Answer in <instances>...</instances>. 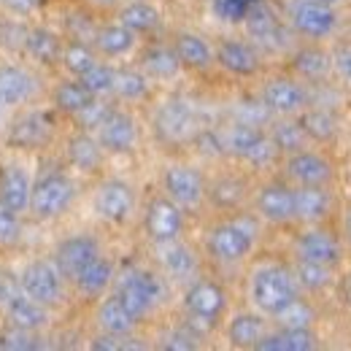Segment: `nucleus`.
<instances>
[{"label": "nucleus", "instance_id": "29", "mask_svg": "<svg viewBox=\"0 0 351 351\" xmlns=\"http://www.w3.org/2000/svg\"><path fill=\"white\" fill-rule=\"evenodd\" d=\"M254 349L260 351H311L316 349V335L308 327H281L276 332H265L263 338L257 341Z\"/></svg>", "mask_w": 351, "mask_h": 351}, {"label": "nucleus", "instance_id": "24", "mask_svg": "<svg viewBox=\"0 0 351 351\" xmlns=\"http://www.w3.org/2000/svg\"><path fill=\"white\" fill-rule=\"evenodd\" d=\"M36 95V79L30 71L19 65H3L0 68V106L11 108Z\"/></svg>", "mask_w": 351, "mask_h": 351}, {"label": "nucleus", "instance_id": "34", "mask_svg": "<svg viewBox=\"0 0 351 351\" xmlns=\"http://www.w3.org/2000/svg\"><path fill=\"white\" fill-rule=\"evenodd\" d=\"M173 49H176V54H178V60H181V65H186V68L206 71V68L214 62L211 46L206 44L200 36H195V33H178Z\"/></svg>", "mask_w": 351, "mask_h": 351}, {"label": "nucleus", "instance_id": "59", "mask_svg": "<svg viewBox=\"0 0 351 351\" xmlns=\"http://www.w3.org/2000/svg\"><path fill=\"white\" fill-rule=\"evenodd\" d=\"M316 3H327V5H335V3H341V0H316Z\"/></svg>", "mask_w": 351, "mask_h": 351}, {"label": "nucleus", "instance_id": "52", "mask_svg": "<svg viewBox=\"0 0 351 351\" xmlns=\"http://www.w3.org/2000/svg\"><path fill=\"white\" fill-rule=\"evenodd\" d=\"M19 235H22L19 214L0 203V246H14L19 241Z\"/></svg>", "mask_w": 351, "mask_h": 351}, {"label": "nucleus", "instance_id": "56", "mask_svg": "<svg viewBox=\"0 0 351 351\" xmlns=\"http://www.w3.org/2000/svg\"><path fill=\"white\" fill-rule=\"evenodd\" d=\"M341 241L351 252V203L343 206V214H341Z\"/></svg>", "mask_w": 351, "mask_h": 351}, {"label": "nucleus", "instance_id": "35", "mask_svg": "<svg viewBox=\"0 0 351 351\" xmlns=\"http://www.w3.org/2000/svg\"><path fill=\"white\" fill-rule=\"evenodd\" d=\"M265 332H267V327H265V319L260 313H238L227 330L230 343L235 349H254Z\"/></svg>", "mask_w": 351, "mask_h": 351}, {"label": "nucleus", "instance_id": "43", "mask_svg": "<svg viewBox=\"0 0 351 351\" xmlns=\"http://www.w3.org/2000/svg\"><path fill=\"white\" fill-rule=\"evenodd\" d=\"M92 97H95V95H92L82 82H65V84H60L57 92H54L57 108H60V111H68V114H79Z\"/></svg>", "mask_w": 351, "mask_h": 351}, {"label": "nucleus", "instance_id": "38", "mask_svg": "<svg viewBox=\"0 0 351 351\" xmlns=\"http://www.w3.org/2000/svg\"><path fill=\"white\" fill-rule=\"evenodd\" d=\"M95 46H97L106 57H122V54H128L132 46H135V33L128 30L122 22H119V25H106V27L97 30Z\"/></svg>", "mask_w": 351, "mask_h": 351}, {"label": "nucleus", "instance_id": "27", "mask_svg": "<svg viewBox=\"0 0 351 351\" xmlns=\"http://www.w3.org/2000/svg\"><path fill=\"white\" fill-rule=\"evenodd\" d=\"M30 178L19 165H3L0 168V203L11 211H25L30 206Z\"/></svg>", "mask_w": 351, "mask_h": 351}, {"label": "nucleus", "instance_id": "61", "mask_svg": "<svg viewBox=\"0 0 351 351\" xmlns=\"http://www.w3.org/2000/svg\"><path fill=\"white\" fill-rule=\"evenodd\" d=\"M97 3H114V0H97Z\"/></svg>", "mask_w": 351, "mask_h": 351}, {"label": "nucleus", "instance_id": "8", "mask_svg": "<svg viewBox=\"0 0 351 351\" xmlns=\"http://www.w3.org/2000/svg\"><path fill=\"white\" fill-rule=\"evenodd\" d=\"M287 16H289V25L295 27V33L306 36L311 41L330 38L338 27L335 8L327 3H316V0H292Z\"/></svg>", "mask_w": 351, "mask_h": 351}, {"label": "nucleus", "instance_id": "42", "mask_svg": "<svg viewBox=\"0 0 351 351\" xmlns=\"http://www.w3.org/2000/svg\"><path fill=\"white\" fill-rule=\"evenodd\" d=\"M273 319L278 322V327H303V330H308L316 322V311H313V306L308 300H303L298 295L292 303H287V306L281 308Z\"/></svg>", "mask_w": 351, "mask_h": 351}, {"label": "nucleus", "instance_id": "48", "mask_svg": "<svg viewBox=\"0 0 351 351\" xmlns=\"http://www.w3.org/2000/svg\"><path fill=\"white\" fill-rule=\"evenodd\" d=\"M114 108L106 103V100H100V97H92L87 106L79 111V114H73L76 117V122H79V128L84 132H89V130H97L103 122H106V117L111 114Z\"/></svg>", "mask_w": 351, "mask_h": 351}, {"label": "nucleus", "instance_id": "22", "mask_svg": "<svg viewBox=\"0 0 351 351\" xmlns=\"http://www.w3.org/2000/svg\"><path fill=\"white\" fill-rule=\"evenodd\" d=\"M214 60L235 76H254L260 73V65H263L257 46L246 44V41H221Z\"/></svg>", "mask_w": 351, "mask_h": 351}, {"label": "nucleus", "instance_id": "17", "mask_svg": "<svg viewBox=\"0 0 351 351\" xmlns=\"http://www.w3.org/2000/svg\"><path fill=\"white\" fill-rule=\"evenodd\" d=\"M97 257H100V243H97L92 235H73V238H65V241L57 246L54 265H57V270H60L62 278L76 281V276H79L92 260H97Z\"/></svg>", "mask_w": 351, "mask_h": 351}, {"label": "nucleus", "instance_id": "51", "mask_svg": "<svg viewBox=\"0 0 351 351\" xmlns=\"http://www.w3.org/2000/svg\"><path fill=\"white\" fill-rule=\"evenodd\" d=\"M27 30H30V27H25L22 22H14V19L0 22V46L8 49V51H19V49H25Z\"/></svg>", "mask_w": 351, "mask_h": 351}, {"label": "nucleus", "instance_id": "28", "mask_svg": "<svg viewBox=\"0 0 351 351\" xmlns=\"http://www.w3.org/2000/svg\"><path fill=\"white\" fill-rule=\"evenodd\" d=\"M298 122L303 125L311 143H332L338 138V117L332 108H322V106H306L298 114Z\"/></svg>", "mask_w": 351, "mask_h": 351}, {"label": "nucleus", "instance_id": "44", "mask_svg": "<svg viewBox=\"0 0 351 351\" xmlns=\"http://www.w3.org/2000/svg\"><path fill=\"white\" fill-rule=\"evenodd\" d=\"M281 157V152H278V146L273 143V138L267 135V130H263V135L249 146V152L241 157L243 162H249L252 168H257V171H263V168H270L276 160Z\"/></svg>", "mask_w": 351, "mask_h": 351}, {"label": "nucleus", "instance_id": "60", "mask_svg": "<svg viewBox=\"0 0 351 351\" xmlns=\"http://www.w3.org/2000/svg\"><path fill=\"white\" fill-rule=\"evenodd\" d=\"M3 114H5V106H0V119H3Z\"/></svg>", "mask_w": 351, "mask_h": 351}, {"label": "nucleus", "instance_id": "30", "mask_svg": "<svg viewBox=\"0 0 351 351\" xmlns=\"http://www.w3.org/2000/svg\"><path fill=\"white\" fill-rule=\"evenodd\" d=\"M97 324H100L103 332H108V335L128 338L132 330H135L138 319L125 308V303H122L117 295H111V298H106V300L100 303V308H97Z\"/></svg>", "mask_w": 351, "mask_h": 351}, {"label": "nucleus", "instance_id": "14", "mask_svg": "<svg viewBox=\"0 0 351 351\" xmlns=\"http://www.w3.org/2000/svg\"><path fill=\"white\" fill-rule=\"evenodd\" d=\"M135 211V192L128 181L122 178H108L100 184L97 195H95V214L100 219L111 221V224H122L128 221Z\"/></svg>", "mask_w": 351, "mask_h": 351}, {"label": "nucleus", "instance_id": "3", "mask_svg": "<svg viewBox=\"0 0 351 351\" xmlns=\"http://www.w3.org/2000/svg\"><path fill=\"white\" fill-rule=\"evenodd\" d=\"M114 295L125 303V308L141 322L146 313H152L154 306L162 300V281L152 273V270H141L130 267L119 276Z\"/></svg>", "mask_w": 351, "mask_h": 351}, {"label": "nucleus", "instance_id": "16", "mask_svg": "<svg viewBox=\"0 0 351 351\" xmlns=\"http://www.w3.org/2000/svg\"><path fill=\"white\" fill-rule=\"evenodd\" d=\"M335 214L332 186H295V221L327 224Z\"/></svg>", "mask_w": 351, "mask_h": 351}, {"label": "nucleus", "instance_id": "49", "mask_svg": "<svg viewBox=\"0 0 351 351\" xmlns=\"http://www.w3.org/2000/svg\"><path fill=\"white\" fill-rule=\"evenodd\" d=\"M235 122H246V125H254V128H267L273 122V114H270V108L265 106L263 100H243L235 108Z\"/></svg>", "mask_w": 351, "mask_h": 351}, {"label": "nucleus", "instance_id": "26", "mask_svg": "<svg viewBox=\"0 0 351 351\" xmlns=\"http://www.w3.org/2000/svg\"><path fill=\"white\" fill-rule=\"evenodd\" d=\"M5 313H8V322L19 330H41L46 324V306L36 303L33 298H27L22 289L19 292H8V298L3 300Z\"/></svg>", "mask_w": 351, "mask_h": 351}, {"label": "nucleus", "instance_id": "39", "mask_svg": "<svg viewBox=\"0 0 351 351\" xmlns=\"http://www.w3.org/2000/svg\"><path fill=\"white\" fill-rule=\"evenodd\" d=\"M25 51H27V54H33V57H36L38 62H44V65H51L54 60H60V57H62L60 38H57L51 30H46V27H33V30H27Z\"/></svg>", "mask_w": 351, "mask_h": 351}, {"label": "nucleus", "instance_id": "31", "mask_svg": "<svg viewBox=\"0 0 351 351\" xmlns=\"http://www.w3.org/2000/svg\"><path fill=\"white\" fill-rule=\"evenodd\" d=\"M141 68H143L146 79L168 82V79H176V76H178V71H181V60H178L176 49H171V46H152V49L143 51Z\"/></svg>", "mask_w": 351, "mask_h": 351}, {"label": "nucleus", "instance_id": "2", "mask_svg": "<svg viewBox=\"0 0 351 351\" xmlns=\"http://www.w3.org/2000/svg\"><path fill=\"white\" fill-rule=\"evenodd\" d=\"M249 295L252 303L257 306L265 316H276L287 303H292L300 295V287L292 276L289 267L284 265H263L252 273V284H249Z\"/></svg>", "mask_w": 351, "mask_h": 351}, {"label": "nucleus", "instance_id": "23", "mask_svg": "<svg viewBox=\"0 0 351 351\" xmlns=\"http://www.w3.org/2000/svg\"><path fill=\"white\" fill-rule=\"evenodd\" d=\"M51 135V119L41 114V111H30L25 117H19L11 130H8V146H16V149H36L49 141Z\"/></svg>", "mask_w": 351, "mask_h": 351}, {"label": "nucleus", "instance_id": "32", "mask_svg": "<svg viewBox=\"0 0 351 351\" xmlns=\"http://www.w3.org/2000/svg\"><path fill=\"white\" fill-rule=\"evenodd\" d=\"M267 135L273 138V143L278 146L281 154H295V152L311 146V138L306 135L303 125L295 117H278L276 122H270Z\"/></svg>", "mask_w": 351, "mask_h": 351}, {"label": "nucleus", "instance_id": "12", "mask_svg": "<svg viewBox=\"0 0 351 351\" xmlns=\"http://www.w3.org/2000/svg\"><path fill=\"white\" fill-rule=\"evenodd\" d=\"M162 186L178 208H197L206 200V178L192 165H168L162 173Z\"/></svg>", "mask_w": 351, "mask_h": 351}, {"label": "nucleus", "instance_id": "45", "mask_svg": "<svg viewBox=\"0 0 351 351\" xmlns=\"http://www.w3.org/2000/svg\"><path fill=\"white\" fill-rule=\"evenodd\" d=\"M330 57H332V79L341 89L351 92V38L338 41L330 49Z\"/></svg>", "mask_w": 351, "mask_h": 351}, {"label": "nucleus", "instance_id": "1", "mask_svg": "<svg viewBox=\"0 0 351 351\" xmlns=\"http://www.w3.org/2000/svg\"><path fill=\"white\" fill-rule=\"evenodd\" d=\"M260 238V221L252 214H238L211 227L208 232V254L224 265L243 263Z\"/></svg>", "mask_w": 351, "mask_h": 351}, {"label": "nucleus", "instance_id": "47", "mask_svg": "<svg viewBox=\"0 0 351 351\" xmlns=\"http://www.w3.org/2000/svg\"><path fill=\"white\" fill-rule=\"evenodd\" d=\"M114 73H117V71H114L111 65L95 62L87 73H82L79 79H82V84H84L95 97H100V95H111V89H114Z\"/></svg>", "mask_w": 351, "mask_h": 351}, {"label": "nucleus", "instance_id": "36", "mask_svg": "<svg viewBox=\"0 0 351 351\" xmlns=\"http://www.w3.org/2000/svg\"><path fill=\"white\" fill-rule=\"evenodd\" d=\"M292 276H295V281H298L300 289H306V292H324L335 281V267L308 263V260H298L295 267H292Z\"/></svg>", "mask_w": 351, "mask_h": 351}, {"label": "nucleus", "instance_id": "10", "mask_svg": "<svg viewBox=\"0 0 351 351\" xmlns=\"http://www.w3.org/2000/svg\"><path fill=\"white\" fill-rule=\"evenodd\" d=\"M243 25H246V33L252 38V44L263 51H281L287 49V30L281 25V19L273 14L270 5H265L263 0H254L243 16Z\"/></svg>", "mask_w": 351, "mask_h": 351}, {"label": "nucleus", "instance_id": "54", "mask_svg": "<svg viewBox=\"0 0 351 351\" xmlns=\"http://www.w3.org/2000/svg\"><path fill=\"white\" fill-rule=\"evenodd\" d=\"M197 143V149L206 154V157H224V143H221V132L214 130H200L195 132L192 138Z\"/></svg>", "mask_w": 351, "mask_h": 351}, {"label": "nucleus", "instance_id": "6", "mask_svg": "<svg viewBox=\"0 0 351 351\" xmlns=\"http://www.w3.org/2000/svg\"><path fill=\"white\" fill-rule=\"evenodd\" d=\"M154 132L165 143H186L197 132V117L189 100L168 97L154 114Z\"/></svg>", "mask_w": 351, "mask_h": 351}, {"label": "nucleus", "instance_id": "18", "mask_svg": "<svg viewBox=\"0 0 351 351\" xmlns=\"http://www.w3.org/2000/svg\"><path fill=\"white\" fill-rule=\"evenodd\" d=\"M181 227H184L181 208L171 197H154L149 203V208H146V235L154 243L176 241L181 235Z\"/></svg>", "mask_w": 351, "mask_h": 351}, {"label": "nucleus", "instance_id": "19", "mask_svg": "<svg viewBox=\"0 0 351 351\" xmlns=\"http://www.w3.org/2000/svg\"><path fill=\"white\" fill-rule=\"evenodd\" d=\"M97 141H100L103 152L128 154V152L135 149V141H138L135 119H132L128 111L114 108V111L106 117V122L97 128Z\"/></svg>", "mask_w": 351, "mask_h": 351}, {"label": "nucleus", "instance_id": "46", "mask_svg": "<svg viewBox=\"0 0 351 351\" xmlns=\"http://www.w3.org/2000/svg\"><path fill=\"white\" fill-rule=\"evenodd\" d=\"M62 62H65V68H68L71 73L82 76V73H87L97 60H95V51H92L84 41H73V44H68L62 49Z\"/></svg>", "mask_w": 351, "mask_h": 351}, {"label": "nucleus", "instance_id": "5", "mask_svg": "<svg viewBox=\"0 0 351 351\" xmlns=\"http://www.w3.org/2000/svg\"><path fill=\"white\" fill-rule=\"evenodd\" d=\"M76 186L65 173H46L30 189V206L38 219H54L73 203Z\"/></svg>", "mask_w": 351, "mask_h": 351}, {"label": "nucleus", "instance_id": "15", "mask_svg": "<svg viewBox=\"0 0 351 351\" xmlns=\"http://www.w3.org/2000/svg\"><path fill=\"white\" fill-rule=\"evenodd\" d=\"M254 208L270 224L295 221V186L287 181H267L254 197Z\"/></svg>", "mask_w": 351, "mask_h": 351}, {"label": "nucleus", "instance_id": "41", "mask_svg": "<svg viewBox=\"0 0 351 351\" xmlns=\"http://www.w3.org/2000/svg\"><path fill=\"white\" fill-rule=\"evenodd\" d=\"M111 95L122 97V100H141L149 95V79L146 73L141 71H132V68H122L114 73V89Z\"/></svg>", "mask_w": 351, "mask_h": 351}, {"label": "nucleus", "instance_id": "40", "mask_svg": "<svg viewBox=\"0 0 351 351\" xmlns=\"http://www.w3.org/2000/svg\"><path fill=\"white\" fill-rule=\"evenodd\" d=\"M119 22L132 33H152L160 25V11L154 5H149L146 0H135V3L122 8Z\"/></svg>", "mask_w": 351, "mask_h": 351}, {"label": "nucleus", "instance_id": "57", "mask_svg": "<svg viewBox=\"0 0 351 351\" xmlns=\"http://www.w3.org/2000/svg\"><path fill=\"white\" fill-rule=\"evenodd\" d=\"M11 11H19V14H27V11H36L41 5V0H3Z\"/></svg>", "mask_w": 351, "mask_h": 351}, {"label": "nucleus", "instance_id": "55", "mask_svg": "<svg viewBox=\"0 0 351 351\" xmlns=\"http://www.w3.org/2000/svg\"><path fill=\"white\" fill-rule=\"evenodd\" d=\"M3 341H5V343H0V346H5V349H38V341H36L33 330H19V327H14V332H8Z\"/></svg>", "mask_w": 351, "mask_h": 351}, {"label": "nucleus", "instance_id": "62", "mask_svg": "<svg viewBox=\"0 0 351 351\" xmlns=\"http://www.w3.org/2000/svg\"><path fill=\"white\" fill-rule=\"evenodd\" d=\"M349 295H351V278H349Z\"/></svg>", "mask_w": 351, "mask_h": 351}, {"label": "nucleus", "instance_id": "13", "mask_svg": "<svg viewBox=\"0 0 351 351\" xmlns=\"http://www.w3.org/2000/svg\"><path fill=\"white\" fill-rule=\"evenodd\" d=\"M19 289L41 306H57L62 300V276H60L57 265L46 263V260L30 263L22 270Z\"/></svg>", "mask_w": 351, "mask_h": 351}, {"label": "nucleus", "instance_id": "9", "mask_svg": "<svg viewBox=\"0 0 351 351\" xmlns=\"http://www.w3.org/2000/svg\"><path fill=\"white\" fill-rule=\"evenodd\" d=\"M224 289H221L217 281H208V278H200L195 281L186 295H184V308L189 313V324L200 332L203 327H214L217 319L221 316L224 311Z\"/></svg>", "mask_w": 351, "mask_h": 351}, {"label": "nucleus", "instance_id": "20", "mask_svg": "<svg viewBox=\"0 0 351 351\" xmlns=\"http://www.w3.org/2000/svg\"><path fill=\"white\" fill-rule=\"evenodd\" d=\"M292 71L306 82V84H322L332 79V57L330 49L319 44H308L295 49L292 54Z\"/></svg>", "mask_w": 351, "mask_h": 351}, {"label": "nucleus", "instance_id": "53", "mask_svg": "<svg viewBox=\"0 0 351 351\" xmlns=\"http://www.w3.org/2000/svg\"><path fill=\"white\" fill-rule=\"evenodd\" d=\"M252 3L254 0H211L214 14L224 22H243V16H246Z\"/></svg>", "mask_w": 351, "mask_h": 351}, {"label": "nucleus", "instance_id": "58", "mask_svg": "<svg viewBox=\"0 0 351 351\" xmlns=\"http://www.w3.org/2000/svg\"><path fill=\"white\" fill-rule=\"evenodd\" d=\"M8 292H11V289H8V284H5V278L0 276V303H3L5 298H8Z\"/></svg>", "mask_w": 351, "mask_h": 351}, {"label": "nucleus", "instance_id": "21", "mask_svg": "<svg viewBox=\"0 0 351 351\" xmlns=\"http://www.w3.org/2000/svg\"><path fill=\"white\" fill-rule=\"evenodd\" d=\"M157 263L162 267V273L168 278H173V281H192L197 276V257H195V252L186 243H181L178 238L157 243Z\"/></svg>", "mask_w": 351, "mask_h": 351}, {"label": "nucleus", "instance_id": "33", "mask_svg": "<svg viewBox=\"0 0 351 351\" xmlns=\"http://www.w3.org/2000/svg\"><path fill=\"white\" fill-rule=\"evenodd\" d=\"M68 160L82 171V173H95L103 162V146L97 138L89 132H79L68 141Z\"/></svg>", "mask_w": 351, "mask_h": 351}, {"label": "nucleus", "instance_id": "11", "mask_svg": "<svg viewBox=\"0 0 351 351\" xmlns=\"http://www.w3.org/2000/svg\"><path fill=\"white\" fill-rule=\"evenodd\" d=\"M260 100L273 117H298L308 106V87L306 82H298L292 76H273L270 82H265Z\"/></svg>", "mask_w": 351, "mask_h": 351}, {"label": "nucleus", "instance_id": "7", "mask_svg": "<svg viewBox=\"0 0 351 351\" xmlns=\"http://www.w3.org/2000/svg\"><path fill=\"white\" fill-rule=\"evenodd\" d=\"M284 176L295 186H332L335 184V165L324 152L300 149L295 154H287Z\"/></svg>", "mask_w": 351, "mask_h": 351}, {"label": "nucleus", "instance_id": "4", "mask_svg": "<svg viewBox=\"0 0 351 351\" xmlns=\"http://www.w3.org/2000/svg\"><path fill=\"white\" fill-rule=\"evenodd\" d=\"M343 252H346V246H343L341 235L327 230L324 224H306V230L295 238V257L298 260L338 267L343 263Z\"/></svg>", "mask_w": 351, "mask_h": 351}, {"label": "nucleus", "instance_id": "37", "mask_svg": "<svg viewBox=\"0 0 351 351\" xmlns=\"http://www.w3.org/2000/svg\"><path fill=\"white\" fill-rule=\"evenodd\" d=\"M111 281H114V265L108 263V260H103V257L92 260V263L76 276V287H79L84 295H89V298L103 295Z\"/></svg>", "mask_w": 351, "mask_h": 351}, {"label": "nucleus", "instance_id": "25", "mask_svg": "<svg viewBox=\"0 0 351 351\" xmlns=\"http://www.w3.org/2000/svg\"><path fill=\"white\" fill-rule=\"evenodd\" d=\"M206 197L221 211H238L249 197V184L235 173L219 176L211 184H206Z\"/></svg>", "mask_w": 351, "mask_h": 351}, {"label": "nucleus", "instance_id": "50", "mask_svg": "<svg viewBox=\"0 0 351 351\" xmlns=\"http://www.w3.org/2000/svg\"><path fill=\"white\" fill-rule=\"evenodd\" d=\"M200 332L192 327V324H186V327H176V330H171L165 338H162V349H171V351H192L197 349L200 343Z\"/></svg>", "mask_w": 351, "mask_h": 351}]
</instances>
